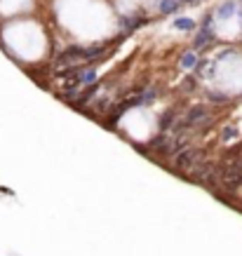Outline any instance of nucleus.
Wrapping results in <instances>:
<instances>
[{
	"label": "nucleus",
	"mask_w": 242,
	"mask_h": 256,
	"mask_svg": "<svg viewBox=\"0 0 242 256\" xmlns=\"http://www.w3.org/2000/svg\"><path fill=\"white\" fill-rule=\"evenodd\" d=\"M207 160H210V153H207L204 148L188 146L172 158V167H170V170H172L174 174H181L184 178H188L190 172H196L198 167L202 162H207Z\"/></svg>",
	"instance_id": "1"
},
{
	"label": "nucleus",
	"mask_w": 242,
	"mask_h": 256,
	"mask_svg": "<svg viewBox=\"0 0 242 256\" xmlns=\"http://www.w3.org/2000/svg\"><path fill=\"white\" fill-rule=\"evenodd\" d=\"M210 42H214V19H212V14H207L202 26H200V31H198V36L193 38V47L200 50V47L210 45Z\"/></svg>",
	"instance_id": "2"
},
{
	"label": "nucleus",
	"mask_w": 242,
	"mask_h": 256,
	"mask_svg": "<svg viewBox=\"0 0 242 256\" xmlns=\"http://www.w3.org/2000/svg\"><path fill=\"white\" fill-rule=\"evenodd\" d=\"M144 24H146L144 16H120V26H122L127 33H132L134 28H139V26H144Z\"/></svg>",
	"instance_id": "3"
},
{
	"label": "nucleus",
	"mask_w": 242,
	"mask_h": 256,
	"mask_svg": "<svg viewBox=\"0 0 242 256\" xmlns=\"http://www.w3.org/2000/svg\"><path fill=\"white\" fill-rule=\"evenodd\" d=\"M179 5H181V0H160L158 2V12L160 14H174L179 10Z\"/></svg>",
	"instance_id": "4"
},
{
	"label": "nucleus",
	"mask_w": 242,
	"mask_h": 256,
	"mask_svg": "<svg viewBox=\"0 0 242 256\" xmlns=\"http://www.w3.org/2000/svg\"><path fill=\"white\" fill-rule=\"evenodd\" d=\"M179 64H181V68H186V70H193L200 64V59H198V54L196 52H186V54L179 59Z\"/></svg>",
	"instance_id": "5"
},
{
	"label": "nucleus",
	"mask_w": 242,
	"mask_h": 256,
	"mask_svg": "<svg viewBox=\"0 0 242 256\" xmlns=\"http://www.w3.org/2000/svg\"><path fill=\"white\" fill-rule=\"evenodd\" d=\"M174 28L176 31H196V22L188 16H181V19H174Z\"/></svg>",
	"instance_id": "6"
},
{
	"label": "nucleus",
	"mask_w": 242,
	"mask_h": 256,
	"mask_svg": "<svg viewBox=\"0 0 242 256\" xmlns=\"http://www.w3.org/2000/svg\"><path fill=\"white\" fill-rule=\"evenodd\" d=\"M207 99H210L212 104H230V96H228V94H219V92H210Z\"/></svg>",
	"instance_id": "7"
},
{
	"label": "nucleus",
	"mask_w": 242,
	"mask_h": 256,
	"mask_svg": "<svg viewBox=\"0 0 242 256\" xmlns=\"http://www.w3.org/2000/svg\"><path fill=\"white\" fill-rule=\"evenodd\" d=\"M233 10H235V2H233V0H226V2H224V5L219 8V12H216V14H221V16H224V14H230Z\"/></svg>",
	"instance_id": "8"
},
{
	"label": "nucleus",
	"mask_w": 242,
	"mask_h": 256,
	"mask_svg": "<svg viewBox=\"0 0 242 256\" xmlns=\"http://www.w3.org/2000/svg\"><path fill=\"white\" fill-rule=\"evenodd\" d=\"M233 136H238L235 127H226V130H224V134H221V141H228V139H233Z\"/></svg>",
	"instance_id": "9"
},
{
	"label": "nucleus",
	"mask_w": 242,
	"mask_h": 256,
	"mask_svg": "<svg viewBox=\"0 0 242 256\" xmlns=\"http://www.w3.org/2000/svg\"><path fill=\"white\" fill-rule=\"evenodd\" d=\"M184 2H193V0H184Z\"/></svg>",
	"instance_id": "10"
}]
</instances>
